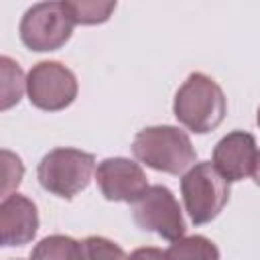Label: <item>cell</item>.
<instances>
[{"instance_id":"15","label":"cell","mask_w":260,"mask_h":260,"mask_svg":"<svg viewBox=\"0 0 260 260\" xmlns=\"http://www.w3.org/2000/svg\"><path fill=\"white\" fill-rule=\"evenodd\" d=\"M81 260H128V254L110 238L87 236L81 240Z\"/></svg>"},{"instance_id":"10","label":"cell","mask_w":260,"mask_h":260,"mask_svg":"<svg viewBox=\"0 0 260 260\" xmlns=\"http://www.w3.org/2000/svg\"><path fill=\"white\" fill-rule=\"evenodd\" d=\"M39 230V211L32 199L20 193H10L0 203L2 246H24L32 242Z\"/></svg>"},{"instance_id":"18","label":"cell","mask_w":260,"mask_h":260,"mask_svg":"<svg viewBox=\"0 0 260 260\" xmlns=\"http://www.w3.org/2000/svg\"><path fill=\"white\" fill-rule=\"evenodd\" d=\"M252 179H254V183L260 187V150H258V154H256V162H254V171H252Z\"/></svg>"},{"instance_id":"9","label":"cell","mask_w":260,"mask_h":260,"mask_svg":"<svg viewBox=\"0 0 260 260\" xmlns=\"http://www.w3.org/2000/svg\"><path fill=\"white\" fill-rule=\"evenodd\" d=\"M256 154L258 144L254 134L244 130H232L215 144L211 162L230 183H236L252 175Z\"/></svg>"},{"instance_id":"1","label":"cell","mask_w":260,"mask_h":260,"mask_svg":"<svg viewBox=\"0 0 260 260\" xmlns=\"http://www.w3.org/2000/svg\"><path fill=\"white\" fill-rule=\"evenodd\" d=\"M173 114L187 130L207 134L223 122L228 114V100L213 77L193 71L175 93Z\"/></svg>"},{"instance_id":"11","label":"cell","mask_w":260,"mask_h":260,"mask_svg":"<svg viewBox=\"0 0 260 260\" xmlns=\"http://www.w3.org/2000/svg\"><path fill=\"white\" fill-rule=\"evenodd\" d=\"M167 260H221L219 248L205 236H183L167 250Z\"/></svg>"},{"instance_id":"12","label":"cell","mask_w":260,"mask_h":260,"mask_svg":"<svg viewBox=\"0 0 260 260\" xmlns=\"http://www.w3.org/2000/svg\"><path fill=\"white\" fill-rule=\"evenodd\" d=\"M28 260H81V242L71 236L51 234L35 244Z\"/></svg>"},{"instance_id":"13","label":"cell","mask_w":260,"mask_h":260,"mask_svg":"<svg viewBox=\"0 0 260 260\" xmlns=\"http://www.w3.org/2000/svg\"><path fill=\"white\" fill-rule=\"evenodd\" d=\"M0 65H2V110H8L10 106L20 102L22 91L26 89V77L20 65L14 63L10 57H2Z\"/></svg>"},{"instance_id":"17","label":"cell","mask_w":260,"mask_h":260,"mask_svg":"<svg viewBox=\"0 0 260 260\" xmlns=\"http://www.w3.org/2000/svg\"><path fill=\"white\" fill-rule=\"evenodd\" d=\"M128 260H167V254L160 248L154 246H144V248H136Z\"/></svg>"},{"instance_id":"4","label":"cell","mask_w":260,"mask_h":260,"mask_svg":"<svg viewBox=\"0 0 260 260\" xmlns=\"http://www.w3.org/2000/svg\"><path fill=\"white\" fill-rule=\"evenodd\" d=\"M181 197L185 211L195 225L213 221L230 201V181L211 160L195 162L181 179Z\"/></svg>"},{"instance_id":"14","label":"cell","mask_w":260,"mask_h":260,"mask_svg":"<svg viewBox=\"0 0 260 260\" xmlns=\"http://www.w3.org/2000/svg\"><path fill=\"white\" fill-rule=\"evenodd\" d=\"M73 22L75 24H83V26H91V24H102L106 22L112 12L116 10V2L108 0V2H98V0H75V2H67Z\"/></svg>"},{"instance_id":"5","label":"cell","mask_w":260,"mask_h":260,"mask_svg":"<svg viewBox=\"0 0 260 260\" xmlns=\"http://www.w3.org/2000/svg\"><path fill=\"white\" fill-rule=\"evenodd\" d=\"M73 26L67 2H39L22 14L18 35L28 51L49 53L61 49L71 39Z\"/></svg>"},{"instance_id":"19","label":"cell","mask_w":260,"mask_h":260,"mask_svg":"<svg viewBox=\"0 0 260 260\" xmlns=\"http://www.w3.org/2000/svg\"><path fill=\"white\" fill-rule=\"evenodd\" d=\"M256 124H258V128H260V106H258V114H256Z\"/></svg>"},{"instance_id":"8","label":"cell","mask_w":260,"mask_h":260,"mask_svg":"<svg viewBox=\"0 0 260 260\" xmlns=\"http://www.w3.org/2000/svg\"><path fill=\"white\" fill-rule=\"evenodd\" d=\"M98 189L108 201L136 203L148 191V177L142 167L124 156L104 158L95 169Z\"/></svg>"},{"instance_id":"2","label":"cell","mask_w":260,"mask_h":260,"mask_svg":"<svg viewBox=\"0 0 260 260\" xmlns=\"http://www.w3.org/2000/svg\"><path fill=\"white\" fill-rule=\"evenodd\" d=\"M132 154L142 165L169 175H181L197 158L189 134L177 126H148L138 130L132 140Z\"/></svg>"},{"instance_id":"7","label":"cell","mask_w":260,"mask_h":260,"mask_svg":"<svg viewBox=\"0 0 260 260\" xmlns=\"http://www.w3.org/2000/svg\"><path fill=\"white\" fill-rule=\"evenodd\" d=\"M134 223L144 232H154L156 236L177 242L185 236V219L181 205L173 191L165 185H152L132 207Z\"/></svg>"},{"instance_id":"16","label":"cell","mask_w":260,"mask_h":260,"mask_svg":"<svg viewBox=\"0 0 260 260\" xmlns=\"http://www.w3.org/2000/svg\"><path fill=\"white\" fill-rule=\"evenodd\" d=\"M2 156H4V197L10 195V189H16L22 181V173H24V167H22V160L12 154L10 150H2Z\"/></svg>"},{"instance_id":"6","label":"cell","mask_w":260,"mask_h":260,"mask_svg":"<svg viewBox=\"0 0 260 260\" xmlns=\"http://www.w3.org/2000/svg\"><path fill=\"white\" fill-rule=\"evenodd\" d=\"M75 73L61 61H39L26 75L28 102L43 112H61L77 98Z\"/></svg>"},{"instance_id":"3","label":"cell","mask_w":260,"mask_h":260,"mask_svg":"<svg viewBox=\"0 0 260 260\" xmlns=\"http://www.w3.org/2000/svg\"><path fill=\"white\" fill-rule=\"evenodd\" d=\"M95 173V156L91 152L59 146L49 150L39 167L37 179L39 185L61 199H73L81 191H85Z\"/></svg>"}]
</instances>
